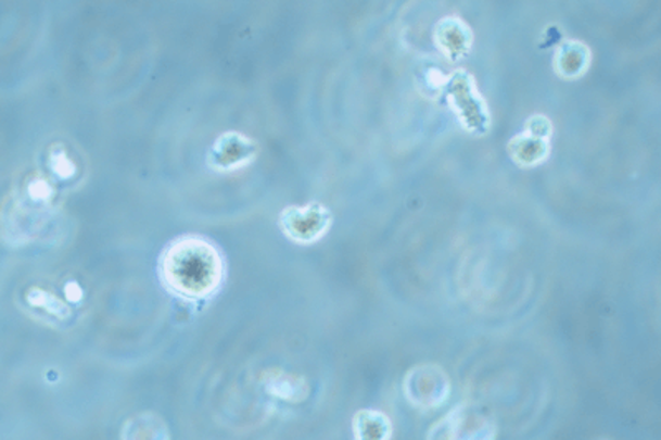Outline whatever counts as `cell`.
I'll return each instance as SVG.
<instances>
[{
    "label": "cell",
    "instance_id": "1",
    "mask_svg": "<svg viewBox=\"0 0 661 440\" xmlns=\"http://www.w3.org/2000/svg\"><path fill=\"white\" fill-rule=\"evenodd\" d=\"M167 290L183 300H205L223 287L224 259L217 247L201 237H182L167 247L160 264Z\"/></svg>",
    "mask_w": 661,
    "mask_h": 440
},
{
    "label": "cell",
    "instance_id": "2",
    "mask_svg": "<svg viewBox=\"0 0 661 440\" xmlns=\"http://www.w3.org/2000/svg\"><path fill=\"white\" fill-rule=\"evenodd\" d=\"M495 437L492 414L473 402H461L430 427L425 440H495Z\"/></svg>",
    "mask_w": 661,
    "mask_h": 440
},
{
    "label": "cell",
    "instance_id": "3",
    "mask_svg": "<svg viewBox=\"0 0 661 440\" xmlns=\"http://www.w3.org/2000/svg\"><path fill=\"white\" fill-rule=\"evenodd\" d=\"M445 95H447L448 104L468 133L485 135L488 131L492 126L488 104L480 95L474 78L467 70L452 73Z\"/></svg>",
    "mask_w": 661,
    "mask_h": 440
},
{
    "label": "cell",
    "instance_id": "4",
    "mask_svg": "<svg viewBox=\"0 0 661 440\" xmlns=\"http://www.w3.org/2000/svg\"><path fill=\"white\" fill-rule=\"evenodd\" d=\"M404 394L417 410H438L450 398L452 381L436 364H417L404 378Z\"/></svg>",
    "mask_w": 661,
    "mask_h": 440
},
{
    "label": "cell",
    "instance_id": "5",
    "mask_svg": "<svg viewBox=\"0 0 661 440\" xmlns=\"http://www.w3.org/2000/svg\"><path fill=\"white\" fill-rule=\"evenodd\" d=\"M333 224V214L325 205H290L280 215V226L284 236L300 246H312L328 234Z\"/></svg>",
    "mask_w": 661,
    "mask_h": 440
},
{
    "label": "cell",
    "instance_id": "6",
    "mask_svg": "<svg viewBox=\"0 0 661 440\" xmlns=\"http://www.w3.org/2000/svg\"><path fill=\"white\" fill-rule=\"evenodd\" d=\"M552 123L547 116L533 115L524 123L520 135L508 142V153L512 163L520 167H536L549 158Z\"/></svg>",
    "mask_w": 661,
    "mask_h": 440
},
{
    "label": "cell",
    "instance_id": "7",
    "mask_svg": "<svg viewBox=\"0 0 661 440\" xmlns=\"http://www.w3.org/2000/svg\"><path fill=\"white\" fill-rule=\"evenodd\" d=\"M433 43L445 59L458 62L470 53L473 47V32L463 18L448 15L436 22L433 28Z\"/></svg>",
    "mask_w": 661,
    "mask_h": 440
},
{
    "label": "cell",
    "instance_id": "8",
    "mask_svg": "<svg viewBox=\"0 0 661 440\" xmlns=\"http://www.w3.org/2000/svg\"><path fill=\"white\" fill-rule=\"evenodd\" d=\"M256 144L250 138H245L239 133H226L218 136L217 141L212 146L208 163L217 171L240 169L249 166L250 161L256 158Z\"/></svg>",
    "mask_w": 661,
    "mask_h": 440
},
{
    "label": "cell",
    "instance_id": "9",
    "mask_svg": "<svg viewBox=\"0 0 661 440\" xmlns=\"http://www.w3.org/2000/svg\"><path fill=\"white\" fill-rule=\"evenodd\" d=\"M593 63V52L581 40H565L556 49L555 70L562 80L584 77Z\"/></svg>",
    "mask_w": 661,
    "mask_h": 440
},
{
    "label": "cell",
    "instance_id": "10",
    "mask_svg": "<svg viewBox=\"0 0 661 440\" xmlns=\"http://www.w3.org/2000/svg\"><path fill=\"white\" fill-rule=\"evenodd\" d=\"M354 440H391L394 426L387 414L376 410H360L354 414Z\"/></svg>",
    "mask_w": 661,
    "mask_h": 440
},
{
    "label": "cell",
    "instance_id": "11",
    "mask_svg": "<svg viewBox=\"0 0 661 440\" xmlns=\"http://www.w3.org/2000/svg\"><path fill=\"white\" fill-rule=\"evenodd\" d=\"M122 437L123 440H169V429L157 414L144 413L125 424Z\"/></svg>",
    "mask_w": 661,
    "mask_h": 440
},
{
    "label": "cell",
    "instance_id": "12",
    "mask_svg": "<svg viewBox=\"0 0 661 440\" xmlns=\"http://www.w3.org/2000/svg\"><path fill=\"white\" fill-rule=\"evenodd\" d=\"M265 386L271 395L288 402L303 401L309 391L305 379L283 372H274L271 376H267Z\"/></svg>",
    "mask_w": 661,
    "mask_h": 440
},
{
    "label": "cell",
    "instance_id": "13",
    "mask_svg": "<svg viewBox=\"0 0 661 440\" xmlns=\"http://www.w3.org/2000/svg\"><path fill=\"white\" fill-rule=\"evenodd\" d=\"M450 75H445L438 66H430L423 72V85H425V93L438 95L445 93Z\"/></svg>",
    "mask_w": 661,
    "mask_h": 440
},
{
    "label": "cell",
    "instance_id": "14",
    "mask_svg": "<svg viewBox=\"0 0 661 440\" xmlns=\"http://www.w3.org/2000/svg\"><path fill=\"white\" fill-rule=\"evenodd\" d=\"M27 300L31 306H42L47 312L55 313V315L56 313L62 315L66 310L65 306H63V303L59 302L55 297L50 296L47 291L39 290V288H34V290L28 293Z\"/></svg>",
    "mask_w": 661,
    "mask_h": 440
},
{
    "label": "cell",
    "instance_id": "15",
    "mask_svg": "<svg viewBox=\"0 0 661 440\" xmlns=\"http://www.w3.org/2000/svg\"><path fill=\"white\" fill-rule=\"evenodd\" d=\"M50 161H52L53 173L59 177H63V179H68L75 173V166H73L72 161L68 160L65 153H53Z\"/></svg>",
    "mask_w": 661,
    "mask_h": 440
},
{
    "label": "cell",
    "instance_id": "16",
    "mask_svg": "<svg viewBox=\"0 0 661 440\" xmlns=\"http://www.w3.org/2000/svg\"><path fill=\"white\" fill-rule=\"evenodd\" d=\"M28 192H30L31 198L37 199V201H46V199L52 194V188H50L47 180L35 179L31 180L30 186H28Z\"/></svg>",
    "mask_w": 661,
    "mask_h": 440
}]
</instances>
